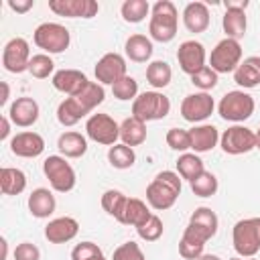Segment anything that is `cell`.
<instances>
[{
  "label": "cell",
  "instance_id": "1",
  "mask_svg": "<svg viewBox=\"0 0 260 260\" xmlns=\"http://www.w3.org/2000/svg\"><path fill=\"white\" fill-rule=\"evenodd\" d=\"M179 195H181V179H179V173H173V171L158 173L152 179V183L146 187V201L150 203L152 209H158V211L173 207Z\"/></svg>",
  "mask_w": 260,
  "mask_h": 260
},
{
  "label": "cell",
  "instance_id": "2",
  "mask_svg": "<svg viewBox=\"0 0 260 260\" xmlns=\"http://www.w3.org/2000/svg\"><path fill=\"white\" fill-rule=\"evenodd\" d=\"M177 24H179V14L175 4L171 0H158L150 10V22H148L150 37L158 43H169L177 35Z\"/></svg>",
  "mask_w": 260,
  "mask_h": 260
},
{
  "label": "cell",
  "instance_id": "3",
  "mask_svg": "<svg viewBox=\"0 0 260 260\" xmlns=\"http://www.w3.org/2000/svg\"><path fill=\"white\" fill-rule=\"evenodd\" d=\"M234 250L242 258H254L260 252V217L240 219L232 230Z\"/></svg>",
  "mask_w": 260,
  "mask_h": 260
},
{
  "label": "cell",
  "instance_id": "4",
  "mask_svg": "<svg viewBox=\"0 0 260 260\" xmlns=\"http://www.w3.org/2000/svg\"><path fill=\"white\" fill-rule=\"evenodd\" d=\"M169 112H171V102L160 91H144L136 95V100L132 102V116L142 122L160 120Z\"/></svg>",
  "mask_w": 260,
  "mask_h": 260
},
{
  "label": "cell",
  "instance_id": "5",
  "mask_svg": "<svg viewBox=\"0 0 260 260\" xmlns=\"http://www.w3.org/2000/svg\"><path fill=\"white\" fill-rule=\"evenodd\" d=\"M254 98L246 91H228L221 100H219V106H217V112L223 120L228 122H244L248 120L252 114H254Z\"/></svg>",
  "mask_w": 260,
  "mask_h": 260
},
{
  "label": "cell",
  "instance_id": "6",
  "mask_svg": "<svg viewBox=\"0 0 260 260\" xmlns=\"http://www.w3.org/2000/svg\"><path fill=\"white\" fill-rule=\"evenodd\" d=\"M32 39H35V45L39 49H43L47 53H53V55L55 53H63L71 43L69 30L59 22H43V24H39L35 28Z\"/></svg>",
  "mask_w": 260,
  "mask_h": 260
},
{
  "label": "cell",
  "instance_id": "7",
  "mask_svg": "<svg viewBox=\"0 0 260 260\" xmlns=\"http://www.w3.org/2000/svg\"><path fill=\"white\" fill-rule=\"evenodd\" d=\"M43 173L45 177L49 179L51 187L59 193H69L73 187H75V171L73 167L65 160V156H59V154H51L45 158L43 162Z\"/></svg>",
  "mask_w": 260,
  "mask_h": 260
},
{
  "label": "cell",
  "instance_id": "8",
  "mask_svg": "<svg viewBox=\"0 0 260 260\" xmlns=\"http://www.w3.org/2000/svg\"><path fill=\"white\" fill-rule=\"evenodd\" d=\"M242 63V47L236 39H221L209 55V65L215 73H232Z\"/></svg>",
  "mask_w": 260,
  "mask_h": 260
},
{
  "label": "cell",
  "instance_id": "9",
  "mask_svg": "<svg viewBox=\"0 0 260 260\" xmlns=\"http://www.w3.org/2000/svg\"><path fill=\"white\" fill-rule=\"evenodd\" d=\"M85 132L93 142L106 146H114L120 138V126L108 114H91L85 122Z\"/></svg>",
  "mask_w": 260,
  "mask_h": 260
},
{
  "label": "cell",
  "instance_id": "10",
  "mask_svg": "<svg viewBox=\"0 0 260 260\" xmlns=\"http://www.w3.org/2000/svg\"><path fill=\"white\" fill-rule=\"evenodd\" d=\"M30 63V47L22 37H14L4 45L2 51V65L10 73H22L28 71Z\"/></svg>",
  "mask_w": 260,
  "mask_h": 260
},
{
  "label": "cell",
  "instance_id": "11",
  "mask_svg": "<svg viewBox=\"0 0 260 260\" xmlns=\"http://www.w3.org/2000/svg\"><path fill=\"white\" fill-rule=\"evenodd\" d=\"M221 148L225 154H244L250 152L252 148H256V132L246 128V126H230L221 138Z\"/></svg>",
  "mask_w": 260,
  "mask_h": 260
},
{
  "label": "cell",
  "instance_id": "12",
  "mask_svg": "<svg viewBox=\"0 0 260 260\" xmlns=\"http://www.w3.org/2000/svg\"><path fill=\"white\" fill-rule=\"evenodd\" d=\"M225 6V12H223V18H221V26H223V32L228 35V39H242L246 35V26H248V20H246V6L248 2L240 0V2H234V0H225L223 2Z\"/></svg>",
  "mask_w": 260,
  "mask_h": 260
},
{
  "label": "cell",
  "instance_id": "13",
  "mask_svg": "<svg viewBox=\"0 0 260 260\" xmlns=\"http://www.w3.org/2000/svg\"><path fill=\"white\" fill-rule=\"evenodd\" d=\"M215 102L207 91H199V93H189L185 95V100L181 102V116L187 122H203L213 114Z\"/></svg>",
  "mask_w": 260,
  "mask_h": 260
},
{
  "label": "cell",
  "instance_id": "14",
  "mask_svg": "<svg viewBox=\"0 0 260 260\" xmlns=\"http://www.w3.org/2000/svg\"><path fill=\"white\" fill-rule=\"evenodd\" d=\"M126 75V59L120 53H106L95 63V79L102 85H114Z\"/></svg>",
  "mask_w": 260,
  "mask_h": 260
},
{
  "label": "cell",
  "instance_id": "15",
  "mask_svg": "<svg viewBox=\"0 0 260 260\" xmlns=\"http://www.w3.org/2000/svg\"><path fill=\"white\" fill-rule=\"evenodd\" d=\"M177 61L183 73L195 75L205 67V47L199 41H185L179 45Z\"/></svg>",
  "mask_w": 260,
  "mask_h": 260
},
{
  "label": "cell",
  "instance_id": "16",
  "mask_svg": "<svg viewBox=\"0 0 260 260\" xmlns=\"http://www.w3.org/2000/svg\"><path fill=\"white\" fill-rule=\"evenodd\" d=\"M49 8L67 18H93L100 4L95 0H49Z\"/></svg>",
  "mask_w": 260,
  "mask_h": 260
},
{
  "label": "cell",
  "instance_id": "17",
  "mask_svg": "<svg viewBox=\"0 0 260 260\" xmlns=\"http://www.w3.org/2000/svg\"><path fill=\"white\" fill-rule=\"evenodd\" d=\"M217 215L213 209L209 207H197L191 217H189V223H187V230H191L195 236H199L203 242L211 240L215 234H217Z\"/></svg>",
  "mask_w": 260,
  "mask_h": 260
},
{
  "label": "cell",
  "instance_id": "18",
  "mask_svg": "<svg viewBox=\"0 0 260 260\" xmlns=\"http://www.w3.org/2000/svg\"><path fill=\"white\" fill-rule=\"evenodd\" d=\"M87 83H89L87 75L77 69H61L53 75V87L61 93H67L69 98L81 93L87 87Z\"/></svg>",
  "mask_w": 260,
  "mask_h": 260
},
{
  "label": "cell",
  "instance_id": "19",
  "mask_svg": "<svg viewBox=\"0 0 260 260\" xmlns=\"http://www.w3.org/2000/svg\"><path fill=\"white\" fill-rule=\"evenodd\" d=\"M10 150H12V154L22 156V158H35V156L43 154L45 140L37 132H18L10 140Z\"/></svg>",
  "mask_w": 260,
  "mask_h": 260
},
{
  "label": "cell",
  "instance_id": "20",
  "mask_svg": "<svg viewBox=\"0 0 260 260\" xmlns=\"http://www.w3.org/2000/svg\"><path fill=\"white\" fill-rule=\"evenodd\" d=\"M79 232V223L73 217H55L45 225V238L51 244H65L73 240Z\"/></svg>",
  "mask_w": 260,
  "mask_h": 260
},
{
  "label": "cell",
  "instance_id": "21",
  "mask_svg": "<svg viewBox=\"0 0 260 260\" xmlns=\"http://www.w3.org/2000/svg\"><path fill=\"white\" fill-rule=\"evenodd\" d=\"M8 118L20 126V128H28L39 120V104L32 98H16L8 110Z\"/></svg>",
  "mask_w": 260,
  "mask_h": 260
},
{
  "label": "cell",
  "instance_id": "22",
  "mask_svg": "<svg viewBox=\"0 0 260 260\" xmlns=\"http://www.w3.org/2000/svg\"><path fill=\"white\" fill-rule=\"evenodd\" d=\"M150 215H152V211H148V207H146L144 201H140V199H136V197H126V201H124V205H122V209H120V213H118L116 219H118L120 223H124V225H134V228H138V225H142Z\"/></svg>",
  "mask_w": 260,
  "mask_h": 260
},
{
  "label": "cell",
  "instance_id": "23",
  "mask_svg": "<svg viewBox=\"0 0 260 260\" xmlns=\"http://www.w3.org/2000/svg\"><path fill=\"white\" fill-rule=\"evenodd\" d=\"M183 24L189 32H203L209 26V10L203 2H189L183 10Z\"/></svg>",
  "mask_w": 260,
  "mask_h": 260
},
{
  "label": "cell",
  "instance_id": "24",
  "mask_svg": "<svg viewBox=\"0 0 260 260\" xmlns=\"http://www.w3.org/2000/svg\"><path fill=\"white\" fill-rule=\"evenodd\" d=\"M57 207V201H55V195L45 189V187H39L35 189L30 195H28V211L39 217V219H45L49 217Z\"/></svg>",
  "mask_w": 260,
  "mask_h": 260
},
{
  "label": "cell",
  "instance_id": "25",
  "mask_svg": "<svg viewBox=\"0 0 260 260\" xmlns=\"http://www.w3.org/2000/svg\"><path fill=\"white\" fill-rule=\"evenodd\" d=\"M234 81L248 89L260 85V57L258 55L246 57L234 71Z\"/></svg>",
  "mask_w": 260,
  "mask_h": 260
},
{
  "label": "cell",
  "instance_id": "26",
  "mask_svg": "<svg viewBox=\"0 0 260 260\" xmlns=\"http://www.w3.org/2000/svg\"><path fill=\"white\" fill-rule=\"evenodd\" d=\"M189 138H191V148L195 152H207L217 144L219 134L213 124H201L189 130Z\"/></svg>",
  "mask_w": 260,
  "mask_h": 260
},
{
  "label": "cell",
  "instance_id": "27",
  "mask_svg": "<svg viewBox=\"0 0 260 260\" xmlns=\"http://www.w3.org/2000/svg\"><path fill=\"white\" fill-rule=\"evenodd\" d=\"M120 138L126 146H138L146 140V122L130 116L120 124Z\"/></svg>",
  "mask_w": 260,
  "mask_h": 260
},
{
  "label": "cell",
  "instance_id": "28",
  "mask_svg": "<svg viewBox=\"0 0 260 260\" xmlns=\"http://www.w3.org/2000/svg\"><path fill=\"white\" fill-rule=\"evenodd\" d=\"M57 148L67 158H79L87 150V140L79 132H63L57 140Z\"/></svg>",
  "mask_w": 260,
  "mask_h": 260
},
{
  "label": "cell",
  "instance_id": "29",
  "mask_svg": "<svg viewBox=\"0 0 260 260\" xmlns=\"http://www.w3.org/2000/svg\"><path fill=\"white\" fill-rule=\"evenodd\" d=\"M124 51H126L130 61L144 63L152 55V41L148 37H144V35H130L126 45H124Z\"/></svg>",
  "mask_w": 260,
  "mask_h": 260
},
{
  "label": "cell",
  "instance_id": "30",
  "mask_svg": "<svg viewBox=\"0 0 260 260\" xmlns=\"http://www.w3.org/2000/svg\"><path fill=\"white\" fill-rule=\"evenodd\" d=\"M0 187L4 195H18L26 189V175L20 169L4 167L0 171Z\"/></svg>",
  "mask_w": 260,
  "mask_h": 260
},
{
  "label": "cell",
  "instance_id": "31",
  "mask_svg": "<svg viewBox=\"0 0 260 260\" xmlns=\"http://www.w3.org/2000/svg\"><path fill=\"white\" fill-rule=\"evenodd\" d=\"M71 98H75V102L83 108V112H85V114H89L93 108H98V106L104 102L106 91H104V85H102V83L89 81V83H87V87H85L81 93L71 95Z\"/></svg>",
  "mask_w": 260,
  "mask_h": 260
},
{
  "label": "cell",
  "instance_id": "32",
  "mask_svg": "<svg viewBox=\"0 0 260 260\" xmlns=\"http://www.w3.org/2000/svg\"><path fill=\"white\" fill-rule=\"evenodd\" d=\"M177 171H179V177L181 179H187L189 183L199 177L205 169H203V160L193 154V152H183L179 158H177Z\"/></svg>",
  "mask_w": 260,
  "mask_h": 260
},
{
  "label": "cell",
  "instance_id": "33",
  "mask_svg": "<svg viewBox=\"0 0 260 260\" xmlns=\"http://www.w3.org/2000/svg\"><path fill=\"white\" fill-rule=\"evenodd\" d=\"M83 116H87L83 112V108L75 102V98H65L59 108H57V120L63 124V126H75Z\"/></svg>",
  "mask_w": 260,
  "mask_h": 260
},
{
  "label": "cell",
  "instance_id": "34",
  "mask_svg": "<svg viewBox=\"0 0 260 260\" xmlns=\"http://www.w3.org/2000/svg\"><path fill=\"white\" fill-rule=\"evenodd\" d=\"M203 248H205V242L199 236H195L191 230L185 228L183 238L179 242V254L185 260H197L199 256H203Z\"/></svg>",
  "mask_w": 260,
  "mask_h": 260
},
{
  "label": "cell",
  "instance_id": "35",
  "mask_svg": "<svg viewBox=\"0 0 260 260\" xmlns=\"http://www.w3.org/2000/svg\"><path fill=\"white\" fill-rule=\"evenodd\" d=\"M171 77H173V71H171V65L167 61H152L146 67V79L156 89L167 87L171 83Z\"/></svg>",
  "mask_w": 260,
  "mask_h": 260
},
{
  "label": "cell",
  "instance_id": "36",
  "mask_svg": "<svg viewBox=\"0 0 260 260\" xmlns=\"http://www.w3.org/2000/svg\"><path fill=\"white\" fill-rule=\"evenodd\" d=\"M120 12H122V18L126 22L136 24V22H142L146 18V14L150 12V4L146 0H126L122 4Z\"/></svg>",
  "mask_w": 260,
  "mask_h": 260
},
{
  "label": "cell",
  "instance_id": "37",
  "mask_svg": "<svg viewBox=\"0 0 260 260\" xmlns=\"http://www.w3.org/2000/svg\"><path fill=\"white\" fill-rule=\"evenodd\" d=\"M108 160L112 167L116 169H130L136 160V154L132 150V146H126V144H114L110 146L108 150Z\"/></svg>",
  "mask_w": 260,
  "mask_h": 260
},
{
  "label": "cell",
  "instance_id": "38",
  "mask_svg": "<svg viewBox=\"0 0 260 260\" xmlns=\"http://www.w3.org/2000/svg\"><path fill=\"white\" fill-rule=\"evenodd\" d=\"M217 187H219L217 185V177L213 173H209V171H203L199 177H195L191 181V191L197 197H211V195H215Z\"/></svg>",
  "mask_w": 260,
  "mask_h": 260
},
{
  "label": "cell",
  "instance_id": "39",
  "mask_svg": "<svg viewBox=\"0 0 260 260\" xmlns=\"http://www.w3.org/2000/svg\"><path fill=\"white\" fill-rule=\"evenodd\" d=\"M55 69V63L53 59L47 55V53H39V55H32L30 57V63H28V73L37 79H45L53 73Z\"/></svg>",
  "mask_w": 260,
  "mask_h": 260
},
{
  "label": "cell",
  "instance_id": "40",
  "mask_svg": "<svg viewBox=\"0 0 260 260\" xmlns=\"http://www.w3.org/2000/svg\"><path fill=\"white\" fill-rule=\"evenodd\" d=\"M112 93H114V98H118L122 102H126V100L134 102L136 95H138V81L134 77H130V75H124L120 81H116L112 85Z\"/></svg>",
  "mask_w": 260,
  "mask_h": 260
},
{
  "label": "cell",
  "instance_id": "41",
  "mask_svg": "<svg viewBox=\"0 0 260 260\" xmlns=\"http://www.w3.org/2000/svg\"><path fill=\"white\" fill-rule=\"evenodd\" d=\"M162 221H160V217L158 215H150L142 225H138L136 228V232H138V236L142 238V240H146V242H156L160 236H162Z\"/></svg>",
  "mask_w": 260,
  "mask_h": 260
},
{
  "label": "cell",
  "instance_id": "42",
  "mask_svg": "<svg viewBox=\"0 0 260 260\" xmlns=\"http://www.w3.org/2000/svg\"><path fill=\"white\" fill-rule=\"evenodd\" d=\"M126 201V195L118 189H108L104 195H102V207L106 209V213H110L112 217H118L122 205Z\"/></svg>",
  "mask_w": 260,
  "mask_h": 260
},
{
  "label": "cell",
  "instance_id": "43",
  "mask_svg": "<svg viewBox=\"0 0 260 260\" xmlns=\"http://www.w3.org/2000/svg\"><path fill=\"white\" fill-rule=\"evenodd\" d=\"M167 144L173 148V150H179V152H185L191 148V138H189V130H183V128H171L167 132Z\"/></svg>",
  "mask_w": 260,
  "mask_h": 260
},
{
  "label": "cell",
  "instance_id": "44",
  "mask_svg": "<svg viewBox=\"0 0 260 260\" xmlns=\"http://www.w3.org/2000/svg\"><path fill=\"white\" fill-rule=\"evenodd\" d=\"M191 83L197 85L199 89L207 91V89H213L217 85V73L211 69V67H203L201 71H197L195 75H191Z\"/></svg>",
  "mask_w": 260,
  "mask_h": 260
},
{
  "label": "cell",
  "instance_id": "45",
  "mask_svg": "<svg viewBox=\"0 0 260 260\" xmlns=\"http://www.w3.org/2000/svg\"><path fill=\"white\" fill-rule=\"evenodd\" d=\"M112 260H146V258L136 242H124L114 250Z\"/></svg>",
  "mask_w": 260,
  "mask_h": 260
},
{
  "label": "cell",
  "instance_id": "46",
  "mask_svg": "<svg viewBox=\"0 0 260 260\" xmlns=\"http://www.w3.org/2000/svg\"><path fill=\"white\" fill-rule=\"evenodd\" d=\"M93 256H102V248L93 242H81L71 250V260H87Z\"/></svg>",
  "mask_w": 260,
  "mask_h": 260
},
{
  "label": "cell",
  "instance_id": "47",
  "mask_svg": "<svg viewBox=\"0 0 260 260\" xmlns=\"http://www.w3.org/2000/svg\"><path fill=\"white\" fill-rule=\"evenodd\" d=\"M39 258H41V250L30 242H22L14 248V260H39Z\"/></svg>",
  "mask_w": 260,
  "mask_h": 260
},
{
  "label": "cell",
  "instance_id": "48",
  "mask_svg": "<svg viewBox=\"0 0 260 260\" xmlns=\"http://www.w3.org/2000/svg\"><path fill=\"white\" fill-rule=\"evenodd\" d=\"M8 6H10L14 12L24 14V12H28V10L35 6V0H8Z\"/></svg>",
  "mask_w": 260,
  "mask_h": 260
},
{
  "label": "cell",
  "instance_id": "49",
  "mask_svg": "<svg viewBox=\"0 0 260 260\" xmlns=\"http://www.w3.org/2000/svg\"><path fill=\"white\" fill-rule=\"evenodd\" d=\"M10 134V122H8V116H2L0 118V140H6Z\"/></svg>",
  "mask_w": 260,
  "mask_h": 260
},
{
  "label": "cell",
  "instance_id": "50",
  "mask_svg": "<svg viewBox=\"0 0 260 260\" xmlns=\"http://www.w3.org/2000/svg\"><path fill=\"white\" fill-rule=\"evenodd\" d=\"M0 85H2V98H0V106H4V104L8 102V95H10V89H8V83H6V81H2Z\"/></svg>",
  "mask_w": 260,
  "mask_h": 260
},
{
  "label": "cell",
  "instance_id": "51",
  "mask_svg": "<svg viewBox=\"0 0 260 260\" xmlns=\"http://www.w3.org/2000/svg\"><path fill=\"white\" fill-rule=\"evenodd\" d=\"M0 244H2V256H0V260H6V252H8V244H6V240H4V238H2V242H0Z\"/></svg>",
  "mask_w": 260,
  "mask_h": 260
},
{
  "label": "cell",
  "instance_id": "52",
  "mask_svg": "<svg viewBox=\"0 0 260 260\" xmlns=\"http://www.w3.org/2000/svg\"><path fill=\"white\" fill-rule=\"evenodd\" d=\"M197 260H221V258L215 256V254H203V256H199Z\"/></svg>",
  "mask_w": 260,
  "mask_h": 260
},
{
  "label": "cell",
  "instance_id": "53",
  "mask_svg": "<svg viewBox=\"0 0 260 260\" xmlns=\"http://www.w3.org/2000/svg\"><path fill=\"white\" fill-rule=\"evenodd\" d=\"M256 148H260V130L256 132Z\"/></svg>",
  "mask_w": 260,
  "mask_h": 260
},
{
  "label": "cell",
  "instance_id": "54",
  "mask_svg": "<svg viewBox=\"0 0 260 260\" xmlns=\"http://www.w3.org/2000/svg\"><path fill=\"white\" fill-rule=\"evenodd\" d=\"M230 260H254V258H242V256H234V258H230Z\"/></svg>",
  "mask_w": 260,
  "mask_h": 260
},
{
  "label": "cell",
  "instance_id": "55",
  "mask_svg": "<svg viewBox=\"0 0 260 260\" xmlns=\"http://www.w3.org/2000/svg\"><path fill=\"white\" fill-rule=\"evenodd\" d=\"M87 260H106V258H104V254H102V256H93V258H87Z\"/></svg>",
  "mask_w": 260,
  "mask_h": 260
}]
</instances>
